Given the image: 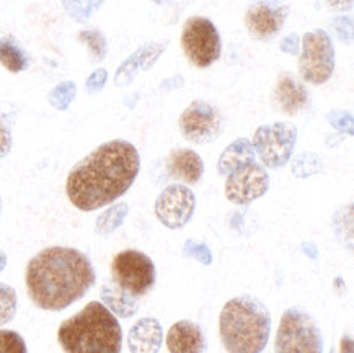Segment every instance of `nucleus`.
<instances>
[{
    "label": "nucleus",
    "mask_w": 354,
    "mask_h": 353,
    "mask_svg": "<svg viewBox=\"0 0 354 353\" xmlns=\"http://www.w3.org/2000/svg\"><path fill=\"white\" fill-rule=\"evenodd\" d=\"M0 64L6 67L8 72H13V74L28 69V54L13 36L0 38Z\"/></svg>",
    "instance_id": "nucleus-21"
},
{
    "label": "nucleus",
    "mask_w": 354,
    "mask_h": 353,
    "mask_svg": "<svg viewBox=\"0 0 354 353\" xmlns=\"http://www.w3.org/2000/svg\"><path fill=\"white\" fill-rule=\"evenodd\" d=\"M167 348L170 353H206V336L193 320H178L167 334Z\"/></svg>",
    "instance_id": "nucleus-15"
},
{
    "label": "nucleus",
    "mask_w": 354,
    "mask_h": 353,
    "mask_svg": "<svg viewBox=\"0 0 354 353\" xmlns=\"http://www.w3.org/2000/svg\"><path fill=\"white\" fill-rule=\"evenodd\" d=\"M140 170V156L134 144L113 139L72 167L66 193L77 210L90 212L111 205L133 187Z\"/></svg>",
    "instance_id": "nucleus-1"
},
{
    "label": "nucleus",
    "mask_w": 354,
    "mask_h": 353,
    "mask_svg": "<svg viewBox=\"0 0 354 353\" xmlns=\"http://www.w3.org/2000/svg\"><path fill=\"white\" fill-rule=\"evenodd\" d=\"M302 53L299 57V72L312 85L328 82L335 71L333 42L325 30L308 31L302 38Z\"/></svg>",
    "instance_id": "nucleus-9"
},
{
    "label": "nucleus",
    "mask_w": 354,
    "mask_h": 353,
    "mask_svg": "<svg viewBox=\"0 0 354 353\" xmlns=\"http://www.w3.org/2000/svg\"><path fill=\"white\" fill-rule=\"evenodd\" d=\"M67 15L79 24L88 21L100 10L105 0H61Z\"/></svg>",
    "instance_id": "nucleus-23"
},
{
    "label": "nucleus",
    "mask_w": 354,
    "mask_h": 353,
    "mask_svg": "<svg viewBox=\"0 0 354 353\" xmlns=\"http://www.w3.org/2000/svg\"><path fill=\"white\" fill-rule=\"evenodd\" d=\"M326 121L342 133L353 134V115L346 111H331L326 115Z\"/></svg>",
    "instance_id": "nucleus-30"
},
{
    "label": "nucleus",
    "mask_w": 354,
    "mask_h": 353,
    "mask_svg": "<svg viewBox=\"0 0 354 353\" xmlns=\"http://www.w3.org/2000/svg\"><path fill=\"white\" fill-rule=\"evenodd\" d=\"M97 273L85 253L72 247H48L36 253L25 270L31 302L43 311H64L95 284Z\"/></svg>",
    "instance_id": "nucleus-2"
},
{
    "label": "nucleus",
    "mask_w": 354,
    "mask_h": 353,
    "mask_svg": "<svg viewBox=\"0 0 354 353\" xmlns=\"http://www.w3.org/2000/svg\"><path fill=\"white\" fill-rule=\"evenodd\" d=\"M255 149L252 146V141L247 138H239L224 149L221 154L217 170L221 175L227 176L230 172L239 169V167L247 165L250 162H255Z\"/></svg>",
    "instance_id": "nucleus-20"
},
{
    "label": "nucleus",
    "mask_w": 354,
    "mask_h": 353,
    "mask_svg": "<svg viewBox=\"0 0 354 353\" xmlns=\"http://www.w3.org/2000/svg\"><path fill=\"white\" fill-rule=\"evenodd\" d=\"M331 28L342 42H351L353 39V18L351 17H335L331 20Z\"/></svg>",
    "instance_id": "nucleus-31"
},
{
    "label": "nucleus",
    "mask_w": 354,
    "mask_h": 353,
    "mask_svg": "<svg viewBox=\"0 0 354 353\" xmlns=\"http://www.w3.org/2000/svg\"><path fill=\"white\" fill-rule=\"evenodd\" d=\"M167 170L171 179L181 180L188 185H196L203 179L204 162L193 149L180 147L170 152L167 159Z\"/></svg>",
    "instance_id": "nucleus-16"
},
{
    "label": "nucleus",
    "mask_w": 354,
    "mask_h": 353,
    "mask_svg": "<svg viewBox=\"0 0 354 353\" xmlns=\"http://www.w3.org/2000/svg\"><path fill=\"white\" fill-rule=\"evenodd\" d=\"M183 253L186 257H189V259L198 260L199 264H203V265L212 264V253L209 251V247H207L206 244L194 241V239H189V241L185 242Z\"/></svg>",
    "instance_id": "nucleus-29"
},
{
    "label": "nucleus",
    "mask_w": 354,
    "mask_h": 353,
    "mask_svg": "<svg viewBox=\"0 0 354 353\" xmlns=\"http://www.w3.org/2000/svg\"><path fill=\"white\" fill-rule=\"evenodd\" d=\"M162 341L163 330L156 318H142L136 320L128 336L131 353H158Z\"/></svg>",
    "instance_id": "nucleus-17"
},
{
    "label": "nucleus",
    "mask_w": 354,
    "mask_h": 353,
    "mask_svg": "<svg viewBox=\"0 0 354 353\" xmlns=\"http://www.w3.org/2000/svg\"><path fill=\"white\" fill-rule=\"evenodd\" d=\"M288 15L289 8L286 6H271V3L258 2L247 10L245 25L255 39L271 42L284 28Z\"/></svg>",
    "instance_id": "nucleus-13"
},
{
    "label": "nucleus",
    "mask_w": 354,
    "mask_h": 353,
    "mask_svg": "<svg viewBox=\"0 0 354 353\" xmlns=\"http://www.w3.org/2000/svg\"><path fill=\"white\" fill-rule=\"evenodd\" d=\"M0 353H28L24 337L15 330H0Z\"/></svg>",
    "instance_id": "nucleus-28"
},
{
    "label": "nucleus",
    "mask_w": 354,
    "mask_h": 353,
    "mask_svg": "<svg viewBox=\"0 0 354 353\" xmlns=\"http://www.w3.org/2000/svg\"><path fill=\"white\" fill-rule=\"evenodd\" d=\"M330 353H333V350H331V352H330Z\"/></svg>",
    "instance_id": "nucleus-40"
},
{
    "label": "nucleus",
    "mask_w": 354,
    "mask_h": 353,
    "mask_svg": "<svg viewBox=\"0 0 354 353\" xmlns=\"http://www.w3.org/2000/svg\"><path fill=\"white\" fill-rule=\"evenodd\" d=\"M276 105L289 116L297 115L308 103V92L302 84H299L289 74H281L274 89Z\"/></svg>",
    "instance_id": "nucleus-18"
},
{
    "label": "nucleus",
    "mask_w": 354,
    "mask_h": 353,
    "mask_svg": "<svg viewBox=\"0 0 354 353\" xmlns=\"http://www.w3.org/2000/svg\"><path fill=\"white\" fill-rule=\"evenodd\" d=\"M322 170H324V164L314 152H302L292 161V174L297 179H306V176L315 175Z\"/></svg>",
    "instance_id": "nucleus-26"
},
{
    "label": "nucleus",
    "mask_w": 354,
    "mask_h": 353,
    "mask_svg": "<svg viewBox=\"0 0 354 353\" xmlns=\"http://www.w3.org/2000/svg\"><path fill=\"white\" fill-rule=\"evenodd\" d=\"M100 298H102V305L111 314L118 316V318L129 319L139 311L138 296L128 293L121 287H118L115 282L102 284V288H100Z\"/></svg>",
    "instance_id": "nucleus-19"
},
{
    "label": "nucleus",
    "mask_w": 354,
    "mask_h": 353,
    "mask_svg": "<svg viewBox=\"0 0 354 353\" xmlns=\"http://www.w3.org/2000/svg\"><path fill=\"white\" fill-rule=\"evenodd\" d=\"M12 128L10 123L3 116H0V159L8 156L12 151Z\"/></svg>",
    "instance_id": "nucleus-32"
},
{
    "label": "nucleus",
    "mask_w": 354,
    "mask_h": 353,
    "mask_svg": "<svg viewBox=\"0 0 354 353\" xmlns=\"http://www.w3.org/2000/svg\"><path fill=\"white\" fill-rule=\"evenodd\" d=\"M128 212H129V205L124 201L116 203V205L110 206L106 211H103L97 218V223H95V233L100 235H110L111 233H115V230L118 228H121V224L124 223Z\"/></svg>",
    "instance_id": "nucleus-22"
},
{
    "label": "nucleus",
    "mask_w": 354,
    "mask_h": 353,
    "mask_svg": "<svg viewBox=\"0 0 354 353\" xmlns=\"http://www.w3.org/2000/svg\"><path fill=\"white\" fill-rule=\"evenodd\" d=\"M297 143V128L288 121L263 125L255 131L252 146L263 167L281 169L288 165Z\"/></svg>",
    "instance_id": "nucleus-6"
},
{
    "label": "nucleus",
    "mask_w": 354,
    "mask_h": 353,
    "mask_svg": "<svg viewBox=\"0 0 354 353\" xmlns=\"http://www.w3.org/2000/svg\"><path fill=\"white\" fill-rule=\"evenodd\" d=\"M57 342L66 353H121L122 330L115 314L92 301L59 325Z\"/></svg>",
    "instance_id": "nucleus-4"
},
{
    "label": "nucleus",
    "mask_w": 354,
    "mask_h": 353,
    "mask_svg": "<svg viewBox=\"0 0 354 353\" xmlns=\"http://www.w3.org/2000/svg\"><path fill=\"white\" fill-rule=\"evenodd\" d=\"M17 307L18 298L15 288H12L10 284L0 283V327L15 318Z\"/></svg>",
    "instance_id": "nucleus-27"
},
{
    "label": "nucleus",
    "mask_w": 354,
    "mask_h": 353,
    "mask_svg": "<svg viewBox=\"0 0 354 353\" xmlns=\"http://www.w3.org/2000/svg\"><path fill=\"white\" fill-rule=\"evenodd\" d=\"M219 334L227 353H261L271 334V314L252 294L232 298L222 307Z\"/></svg>",
    "instance_id": "nucleus-3"
},
{
    "label": "nucleus",
    "mask_w": 354,
    "mask_h": 353,
    "mask_svg": "<svg viewBox=\"0 0 354 353\" xmlns=\"http://www.w3.org/2000/svg\"><path fill=\"white\" fill-rule=\"evenodd\" d=\"M181 48L193 66L206 69L221 57V35L209 18L192 17L181 31Z\"/></svg>",
    "instance_id": "nucleus-7"
},
{
    "label": "nucleus",
    "mask_w": 354,
    "mask_h": 353,
    "mask_svg": "<svg viewBox=\"0 0 354 353\" xmlns=\"http://www.w3.org/2000/svg\"><path fill=\"white\" fill-rule=\"evenodd\" d=\"M261 2H265V3H271V6H279L281 0H261Z\"/></svg>",
    "instance_id": "nucleus-38"
},
{
    "label": "nucleus",
    "mask_w": 354,
    "mask_h": 353,
    "mask_svg": "<svg viewBox=\"0 0 354 353\" xmlns=\"http://www.w3.org/2000/svg\"><path fill=\"white\" fill-rule=\"evenodd\" d=\"M167 46H169V43H147L140 46L118 67L115 84L118 87H124V85L133 82L140 71H149L156 64L157 59L165 53Z\"/></svg>",
    "instance_id": "nucleus-14"
},
{
    "label": "nucleus",
    "mask_w": 354,
    "mask_h": 353,
    "mask_svg": "<svg viewBox=\"0 0 354 353\" xmlns=\"http://www.w3.org/2000/svg\"><path fill=\"white\" fill-rule=\"evenodd\" d=\"M153 3H157V6H169V3L174 2V0H152Z\"/></svg>",
    "instance_id": "nucleus-37"
},
{
    "label": "nucleus",
    "mask_w": 354,
    "mask_h": 353,
    "mask_svg": "<svg viewBox=\"0 0 354 353\" xmlns=\"http://www.w3.org/2000/svg\"><path fill=\"white\" fill-rule=\"evenodd\" d=\"M111 275L118 287L138 298L151 291L157 280V270L151 257L136 248L116 253L111 262Z\"/></svg>",
    "instance_id": "nucleus-8"
},
{
    "label": "nucleus",
    "mask_w": 354,
    "mask_h": 353,
    "mask_svg": "<svg viewBox=\"0 0 354 353\" xmlns=\"http://www.w3.org/2000/svg\"><path fill=\"white\" fill-rule=\"evenodd\" d=\"M270 190V175L258 162H250L227 175L225 198L239 206H247Z\"/></svg>",
    "instance_id": "nucleus-11"
},
{
    "label": "nucleus",
    "mask_w": 354,
    "mask_h": 353,
    "mask_svg": "<svg viewBox=\"0 0 354 353\" xmlns=\"http://www.w3.org/2000/svg\"><path fill=\"white\" fill-rule=\"evenodd\" d=\"M181 136L193 144H209L224 131V116L209 102L196 100L181 113L178 121Z\"/></svg>",
    "instance_id": "nucleus-10"
},
{
    "label": "nucleus",
    "mask_w": 354,
    "mask_h": 353,
    "mask_svg": "<svg viewBox=\"0 0 354 353\" xmlns=\"http://www.w3.org/2000/svg\"><path fill=\"white\" fill-rule=\"evenodd\" d=\"M196 208V197L188 187L180 183L162 190L156 201V216L169 229H181L189 223Z\"/></svg>",
    "instance_id": "nucleus-12"
},
{
    "label": "nucleus",
    "mask_w": 354,
    "mask_h": 353,
    "mask_svg": "<svg viewBox=\"0 0 354 353\" xmlns=\"http://www.w3.org/2000/svg\"><path fill=\"white\" fill-rule=\"evenodd\" d=\"M108 80V72L103 67H98L97 71H93L92 74L88 75L87 82H85V87H87L88 93H98L102 92L103 87L106 85Z\"/></svg>",
    "instance_id": "nucleus-33"
},
{
    "label": "nucleus",
    "mask_w": 354,
    "mask_h": 353,
    "mask_svg": "<svg viewBox=\"0 0 354 353\" xmlns=\"http://www.w3.org/2000/svg\"><path fill=\"white\" fill-rule=\"evenodd\" d=\"M77 95V85L72 80H66V82L57 84L51 92L48 95V102L54 110L66 111L71 107V103L74 102Z\"/></svg>",
    "instance_id": "nucleus-25"
},
{
    "label": "nucleus",
    "mask_w": 354,
    "mask_h": 353,
    "mask_svg": "<svg viewBox=\"0 0 354 353\" xmlns=\"http://www.w3.org/2000/svg\"><path fill=\"white\" fill-rule=\"evenodd\" d=\"M79 42L88 48L90 57L93 62H102L106 57L108 44L105 35L100 30H84L79 33Z\"/></svg>",
    "instance_id": "nucleus-24"
},
{
    "label": "nucleus",
    "mask_w": 354,
    "mask_h": 353,
    "mask_svg": "<svg viewBox=\"0 0 354 353\" xmlns=\"http://www.w3.org/2000/svg\"><path fill=\"white\" fill-rule=\"evenodd\" d=\"M6 266H7V255H6V252L0 251V271L6 269Z\"/></svg>",
    "instance_id": "nucleus-36"
},
{
    "label": "nucleus",
    "mask_w": 354,
    "mask_h": 353,
    "mask_svg": "<svg viewBox=\"0 0 354 353\" xmlns=\"http://www.w3.org/2000/svg\"><path fill=\"white\" fill-rule=\"evenodd\" d=\"M326 3H328L331 8L339 12H346L353 8V0H326Z\"/></svg>",
    "instance_id": "nucleus-35"
},
{
    "label": "nucleus",
    "mask_w": 354,
    "mask_h": 353,
    "mask_svg": "<svg viewBox=\"0 0 354 353\" xmlns=\"http://www.w3.org/2000/svg\"><path fill=\"white\" fill-rule=\"evenodd\" d=\"M281 51L286 54H290V56H297L301 53V38L296 33L286 36V38L281 39L279 43Z\"/></svg>",
    "instance_id": "nucleus-34"
},
{
    "label": "nucleus",
    "mask_w": 354,
    "mask_h": 353,
    "mask_svg": "<svg viewBox=\"0 0 354 353\" xmlns=\"http://www.w3.org/2000/svg\"><path fill=\"white\" fill-rule=\"evenodd\" d=\"M274 353H324V336L314 316L292 306L281 316Z\"/></svg>",
    "instance_id": "nucleus-5"
},
{
    "label": "nucleus",
    "mask_w": 354,
    "mask_h": 353,
    "mask_svg": "<svg viewBox=\"0 0 354 353\" xmlns=\"http://www.w3.org/2000/svg\"><path fill=\"white\" fill-rule=\"evenodd\" d=\"M0 212H2V198H0Z\"/></svg>",
    "instance_id": "nucleus-39"
}]
</instances>
